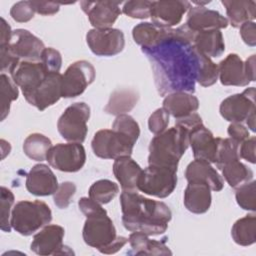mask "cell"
<instances>
[{"mask_svg":"<svg viewBox=\"0 0 256 256\" xmlns=\"http://www.w3.org/2000/svg\"><path fill=\"white\" fill-rule=\"evenodd\" d=\"M195 33L185 24L171 29L157 45L142 48L150 61L155 85L161 96L173 92L193 93L199 67V51L193 45Z\"/></svg>","mask_w":256,"mask_h":256,"instance_id":"obj_1","label":"cell"},{"mask_svg":"<svg viewBox=\"0 0 256 256\" xmlns=\"http://www.w3.org/2000/svg\"><path fill=\"white\" fill-rule=\"evenodd\" d=\"M123 226L132 232L150 235L163 234L172 218V212L162 201L146 198L136 191H123L120 195Z\"/></svg>","mask_w":256,"mask_h":256,"instance_id":"obj_2","label":"cell"},{"mask_svg":"<svg viewBox=\"0 0 256 256\" xmlns=\"http://www.w3.org/2000/svg\"><path fill=\"white\" fill-rule=\"evenodd\" d=\"M189 146V130L181 125L157 134L150 141L148 164L177 171L178 163Z\"/></svg>","mask_w":256,"mask_h":256,"instance_id":"obj_3","label":"cell"},{"mask_svg":"<svg viewBox=\"0 0 256 256\" xmlns=\"http://www.w3.org/2000/svg\"><path fill=\"white\" fill-rule=\"evenodd\" d=\"M52 220L50 207L43 201H19L12 209L11 226L23 236H29Z\"/></svg>","mask_w":256,"mask_h":256,"instance_id":"obj_4","label":"cell"},{"mask_svg":"<svg viewBox=\"0 0 256 256\" xmlns=\"http://www.w3.org/2000/svg\"><path fill=\"white\" fill-rule=\"evenodd\" d=\"M90 108L84 102H76L65 109L57 122L60 135L68 142L83 143L87 135Z\"/></svg>","mask_w":256,"mask_h":256,"instance_id":"obj_5","label":"cell"},{"mask_svg":"<svg viewBox=\"0 0 256 256\" xmlns=\"http://www.w3.org/2000/svg\"><path fill=\"white\" fill-rule=\"evenodd\" d=\"M135 142L113 129H102L94 134L91 147L94 154L102 159H117L130 156Z\"/></svg>","mask_w":256,"mask_h":256,"instance_id":"obj_6","label":"cell"},{"mask_svg":"<svg viewBox=\"0 0 256 256\" xmlns=\"http://www.w3.org/2000/svg\"><path fill=\"white\" fill-rule=\"evenodd\" d=\"M177 185V171L148 165L143 171L138 181L137 189L144 194L158 198L168 197Z\"/></svg>","mask_w":256,"mask_h":256,"instance_id":"obj_7","label":"cell"},{"mask_svg":"<svg viewBox=\"0 0 256 256\" xmlns=\"http://www.w3.org/2000/svg\"><path fill=\"white\" fill-rule=\"evenodd\" d=\"M82 236L87 245L96 248L103 254H106L108 248L117 238L115 226L107 213L86 217Z\"/></svg>","mask_w":256,"mask_h":256,"instance_id":"obj_8","label":"cell"},{"mask_svg":"<svg viewBox=\"0 0 256 256\" xmlns=\"http://www.w3.org/2000/svg\"><path fill=\"white\" fill-rule=\"evenodd\" d=\"M46 160L59 171L77 172L86 162L85 148L81 143H58L50 148Z\"/></svg>","mask_w":256,"mask_h":256,"instance_id":"obj_9","label":"cell"},{"mask_svg":"<svg viewBox=\"0 0 256 256\" xmlns=\"http://www.w3.org/2000/svg\"><path fill=\"white\" fill-rule=\"evenodd\" d=\"M95 68L86 60L72 63L62 75V97L74 98L81 95L95 79Z\"/></svg>","mask_w":256,"mask_h":256,"instance_id":"obj_10","label":"cell"},{"mask_svg":"<svg viewBox=\"0 0 256 256\" xmlns=\"http://www.w3.org/2000/svg\"><path fill=\"white\" fill-rule=\"evenodd\" d=\"M86 42L90 50L97 56H114L125 46L124 34L116 28L91 29L86 34Z\"/></svg>","mask_w":256,"mask_h":256,"instance_id":"obj_11","label":"cell"},{"mask_svg":"<svg viewBox=\"0 0 256 256\" xmlns=\"http://www.w3.org/2000/svg\"><path fill=\"white\" fill-rule=\"evenodd\" d=\"M3 46L19 61L39 62L45 49L44 43L26 29L12 31L9 43Z\"/></svg>","mask_w":256,"mask_h":256,"instance_id":"obj_12","label":"cell"},{"mask_svg":"<svg viewBox=\"0 0 256 256\" xmlns=\"http://www.w3.org/2000/svg\"><path fill=\"white\" fill-rule=\"evenodd\" d=\"M221 116L231 122L241 123L249 115L256 111L255 109V88L249 87L242 93L233 94L225 98L219 108Z\"/></svg>","mask_w":256,"mask_h":256,"instance_id":"obj_13","label":"cell"},{"mask_svg":"<svg viewBox=\"0 0 256 256\" xmlns=\"http://www.w3.org/2000/svg\"><path fill=\"white\" fill-rule=\"evenodd\" d=\"M118 1H81L80 5L95 29L111 28L121 14Z\"/></svg>","mask_w":256,"mask_h":256,"instance_id":"obj_14","label":"cell"},{"mask_svg":"<svg viewBox=\"0 0 256 256\" xmlns=\"http://www.w3.org/2000/svg\"><path fill=\"white\" fill-rule=\"evenodd\" d=\"M61 85L62 75L60 73H48L41 84L24 98L29 104L43 111L58 102L62 97Z\"/></svg>","mask_w":256,"mask_h":256,"instance_id":"obj_15","label":"cell"},{"mask_svg":"<svg viewBox=\"0 0 256 256\" xmlns=\"http://www.w3.org/2000/svg\"><path fill=\"white\" fill-rule=\"evenodd\" d=\"M65 230L62 226L52 224L46 225L43 229L34 235L31 250L38 255H57L66 254L67 246L63 245Z\"/></svg>","mask_w":256,"mask_h":256,"instance_id":"obj_16","label":"cell"},{"mask_svg":"<svg viewBox=\"0 0 256 256\" xmlns=\"http://www.w3.org/2000/svg\"><path fill=\"white\" fill-rule=\"evenodd\" d=\"M190 7L191 3L188 1H152L150 17L152 23L164 28H171L181 22L184 13L187 12Z\"/></svg>","mask_w":256,"mask_h":256,"instance_id":"obj_17","label":"cell"},{"mask_svg":"<svg viewBox=\"0 0 256 256\" xmlns=\"http://www.w3.org/2000/svg\"><path fill=\"white\" fill-rule=\"evenodd\" d=\"M10 74L15 84L21 88L23 96H26L41 84L48 73L40 61H20Z\"/></svg>","mask_w":256,"mask_h":256,"instance_id":"obj_18","label":"cell"},{"mask_svg":"<svg viewBox=\"0 0 256 256\" xmlns=\"http://www.w3.org/2000/svg\"><path fill=\"white\" fill-rule=\"evenodd\" d=\"M185 25L194 33H198L226 28L228 20L218 11L203 6H192L188 10Z\"/></svg>","mask_w":256,"mask_h":256,"instance_id":"obj_19","label":"cell"},{"mask_svg":"<svg viewBox=\"0 0 256 256\" xmlns=\"http://www.w3.org/2000/svg\"><path fill=\"white\" fill-rule=\"evenodd\" d=\"M219 137H214L212 132L203 124L198 125L189 132V145L195 159L215 163Z\"/></svg>","mask_w":256,"mask_h":256,"instance_id":"obj_20","label":"cell"},{"mask_svg":"<svg viewBox=\"0 0 256 256\" xmlns=\"http://www.w3.org/2000/svg\"><path fill=\"white\" fill-rule=\"evenodd\" d=\"M25 185L28 192L35 196L52 195L59 186L55 174L45 164H36L30 169Z\"/></svg>","mask_w":256,"mask_h":256,"instance_id":"obj_21","label":"cell"},{"mask_svg":"<svg viewBox=\"0 0 256 256\" xmlns=\"http://www.w3.org/2000/svg\"><path fill=\"white\" fill-rule=\"evenodd\" d=\"M218 77L225 86H246L250 83L240 56L229 54L218 65Z\"/></svg>","mask_w":256,"mask_h":256,"instance_id":"obj_22","label":"cell"},{"mask_svg":"<svg viewBox=\"0 0 256 256\" xmlns=\"http://www.w3.org/2000/svg\"><path fill=\"white\" fill-rule=\"evenodd\" d=\"M185 177L188 182L197 181L206 183L211 190L221 191L224 187L223 178L214 169L211 164L205 160L195 159L190 162L185 171Z\"/></svg>","mask_w":256,"mask_h":256,"instance_id":"obj_23","label":"cell"},{"mask_svg":"<svg viewBox=\"0 0 256 256\" xmlns=\"http://www.w3.org/2000/svg\"><path fill=\"white\" fill-rule=\"evenodd\" d=\"M142 168L130 156H122L115 159L113 173L120 183L123 191H136Z\"/></svg>","mask_w":256,"mask_h":256,"instance_id":"obj_24","label":"cell"},{"mask_svg":"<svg viewBox=\"0 0 256 256\" xmlns=\"http://www.w3.org/2000/svg\"><path fill=\"white\" fill-rule=\"evenodd\" d=\"M211 189L203 182L191 181L184 191V205L186 209L195 214L207 212L211 206Z\"/></svg>","mask_w":256,"mask_h":256,"instance_id":"obj_25","label":"cell"},{"mask_svg":"<svg viewBox=\"0 0 256 256\" xmlns=\"http://www.w3.org/2000/svg\"><path fill=\"white\" fill-rule=\"evenodd\" d=\"M163 108L177 120L195 113L199 108V100L191 93L173 92L164 98Z\"/></svg>","mask_w":256,"mask_h":256,"instance_id":"obj_26","label":"cell"},{"mask_svg":"<svg viewBox=\"0 0 256 256\" xmlns=\"http://www.w3.org/2000/svg\"><path fill=\"white\" fill-rule=\"evenodd\" d=\"M222 4L234 28H240L242 24L253 21L256 17V2L253 0H222Z\"/></svg>","mask_w":256,"mask_h":256,"instance_id":"obj_27","label":"cell"},{"mask_svg":"<svg viewBox=\"0 0 256 256\" xmlns=\"http://www.w3.org/2000/svg\"><path fill=\"white\" fill-rule=\"evenodd\" d=\"M132 254L136 255H171L172 251L165 245V239L157 241L150 239L147 234L135 231L128 238Z\"/></svg>","mask_w":256,"mask_h":256,"instance_id":"obj_28","label":"cell"},{"mask_svg":"<svg viewBox=\"0 0 256 256\" xmlns=\"http://www.w3.org/2000/svg\"><path fill=\"white\" fill-rule=\"evenodd\" d=\"M172 28H164L150 22H141L132 30L134 41L142 48H150L164 40Z\"/></svg>","mask_w":256,"mask_h":256,"instance_id":"obj_29","label":"cell"},{"mask_svg":"<svg viewBox=\"0 0 256 256\" xmlns=\"http://www.w3.org/2000/svg\"><path fill=\"white\" fill-rule=\"evenodd\" d=\"M194 47L205 56L219 57L225 50V43L220 30H209L195 33Z\"/></svg>","mask_w":256,"mask_h":256,"instance_id":"obj_30","label":"cell"},{"mask_svg":"<svg viewBox=\"0 0 256 256\" xmlns=\"http://www.w3.org/2000/svg\"><path fill=\"white\" fill-rule=\"evenodd\" d=\"M231 236L241 246H250L256 241V216L248 214L238 219L232 226Z\"/></svg>","mask_w":256,"mask_h":256,"instance_id":"obj_31","label":"cell"},{"mask_svg":"<svg viewBox=\"0 0 256 256\" xmlns=\"http://www.w3.org/2000/svg\"><path fill=\"white\" fill-rule=\"evenodd\" d=\"M226 182L232 188H237L244 183H247L253 178V171L240 162V159L233 160L222 166L220 169Z\"/></svg>","mask_w":256,"mask_h":256,"instance_id":"obj_32","label":"cell"},{"mask_svg":"<svg viewBox=\"0 0 256 256\" xmlns=\"http://www.w3.org/2000/svg\"><path fill=\"white\" fill-rule=\"evenodd\" d=\"M51 147V140L40 133L30 134L23 143V151L25 155L35 161L46 160L47 153Z\"/></svg>","mask_w":256,"mask_h":256,"instance_id":"obj_33","label":"cell"},{"mask_svg":"<svg viewBox=\"0 0 256 256\" xmlns=\"http://www.w3.org/2000/svg\"><path fill=\"white\" fill-rule=\"evenodd\" d=\"M137 100L138 95L132 90L115 91L105 107V112L117 116L124 114L133 109Z\"/></svg>","mask_w":256,"mask_h":256,"instance_id":"obj_34","label":"cell"},{"mask_svg":"<svg viewBox=\"0 0 256 256\" xmlns=\"http://www.w3.org/2000/svg\"><path fill=\"white\" fill-rule=\"evenodd\" d=\"M118 185L108 179H101L94 182L88 191L89 197L100 204L109 203L118 194Z\"/></svg>","mask_w":256,"mask_h":256,"instance_id":"obj_35","label":"cell"},{"mask_svg":"<svg viewBox=\"0 0 256 256\" xmlns=\"http://www.w3.org/2000/svg\"><path fill=\"white\" fill-rule=\"evenodd\" d=\"M1 83V121H3L10 112L11 102L16 100L19 95V91L15 82L5 73L0 76Z\"/></svg>","mask_w":256,"mask_h":256,"instance_id":"obj_36","label":"cell"},{"mask_svg":"<svg viewBox=\"0 0 256 256\" xmlns=\"http://www.w3.org/2000/svg\"><path fill=\"white\" fill-rule=\"evenodd\" d=\"M218 80V65L199 52V67L196 81L203 87H209Z\"/></svg>","mask_w":256,"mask_h":256,"instance_id":"obj_37","label":"cell"},{"mask_svg":"<svg viewBox=\"0 0 256 256\" xmlns=\"http://www.w3.org/2000/svg\"><path fill=\"white\" fill-rule=\"evenodd\" d=\"M239 144L233 141L230 138H220L218 141V148H217V155L215 164L218 169H221L223 165L226 163L240 159L238 153Z\"/></svg>","mask_w":256,"mask_h":256,"instance_id":"obj_38","label":"cell"},{"mask_svg":"<svg viewBox=\"0 0 256 256\" xmlns=\"http://www.w3.org/2000/svg\"><path fill=\"white\" fill-rule=\"evenodd\" d=\"M112 129L129 137L135 143L140 136V128L138 123L133 117L127 114L118 115L112 124Z\"/></svg>","mask_w":256,"mask_h":256,"instance_id":"obj_39","label":"cell"},{"mask_svg":"<svg viewBox=\"0 0 256 256\" xmlns=\"http://www.w3.org/2000/svg\"><path fill=\"white\" fill-rule=\"evenodd\" d=\"M255 181H249L237 187L235 198L237 204L244 210L255 211L256 210V200H255Z\"/></svg>","mask_w":256,"mask_h":256,"instance_id":"obj_40","label":"cell"},{"mask_svg":"<svg viewBox=\"0 0 256 256\" xmlns=\"http://www.w3.org/2000/svg\"><path fill=\"white\" fill-rule=\"evenodd\" d=\"M14 195L12 191L4 186L1 187V230L11 231V213L14 204Z\"/></svg>","mask_w":256,"mask_h":256,"instance_id":"obj_41","label":"cell"},{"mask_svg":"<svg viewBox=\"0 0 256 256\" xmlns=\"http://www.w3.org/2000/svg\"><path fill=\"white\" fill-rule=\"evenodd\" d=\"M152 1L146 0H131L123 5V13L131 18L146 19L150 17Z\"/></svg>","mask_w":256,"mask_h":256,"instance_id":"obj_42","label":"cell"},{"mask_svg":"<svg viewBox=\"0 0 256 256\" xmlns=\"http://www.w3.org/2000/svg\"><path fill=\"white\" fill-rule=\"evenodd\" d=\"M76 192V185L73 182L66 181L59 184L56 192L53 194V200L55 205L60 209L67 208L70 203L71 199Z\"/></svg>","mask_w":256,"mask_h":256,"instance_id":"obj_43","label":"cell"},{"mask_svg":"<svg viewBox=\"0 0 256 256\" xmlns=\"http://www.w3.org/2000/svg\"><path fill=\"white\" fill-rule=\"evenodd\" d=\"M40 62L47 73H59L62 65V57L59 51L48 47L43 50Z\"/></svg>","mask_w":256,"mask_h":256,"instance_id":"obj_44","label":"cell"},{"mask_svg":"<svg viewBox=\"0 0 256 256\" xmlns=\"http://www.w3.org/2000/svg\"><path fill=\"white\" fill-rule=\"evenodd\" d=\"M169 124V113L162 107L155 110L149 117L148 127L149 130L157 135L164 132Z\"/></svg>","mask_w":256,"mask_h":256,"instance_id":"obj_45","label":"cell"},{"mask_svg":"<svg viewBox=\"0 0 256 256\" xmlns=\"http://www.w3.org/2000/svg\"><path fill=\"white\" fill-rule=\"evenodd\" d=\"M34 9L31 1H19L10 9V15L16 22L24 23L30 21L34 17Z\"/></svg>","mask_w":256,"mask_h":256,"instance_id":"obj_46","label":"cell"},{"mask_svg":"<svg viewBox=\"0 0 256 256\" xmlns=\"http://www.w3.org/2000/svg\"><path fill=\"white\" fill-rule=\"evenodd\" d=\"M78 206L80 211L86 216H92L95 214H100V213H107V211L101 206L100 203L96 202L95 200H93L92 198H88V197H82L79 202H78Z\"/></svg>","mask_w":256,"mask_h":256,"instance_id":"obj_47","label":"cell"},{"mask_svg":"<svg viewBox=\"0 0 256 256\" xmlns=\"http://www.w3.org/2000/svg\"><path fill=\"white\" fill-rule=\"evenodd\" d=\"M255 144H256V138L254 136L243 141L238 148L239 157L254 164L256 162L255 161Z\"/></svg>","mask_w":256,"mask_h":256,"instance_id":"obj_48","label":"cell"},{"mask_svg":"<svg viewBox=\"0 0 256 256\" xmlns=\"http://www.w3.org/2000/svg\"><path fill=\"white\" fill-rule=\"evenodd\" d=\"M230 139H232L233 141H235L237 144H241L243 141H245L246 139L249 138V131L248 129L241 123H231L228 127L227 130Z\"/></svg>","mask_w":256,"mask_h":256,"instance_id":"obj_49","label":"cell"},{"mask_svg":"<svg viewBox=\"0 0 256 256\" xmlns=\"http://www.w3.org/2000/svg\"><path fill=\"white\" fill-rule=\"evenodd\" d=\"M240 35L242 40L249 46L256 45V25L254 21L245 22L240 26Z\"/></svg>","mask_w":256,"mask_h":256,"instance_id":"obj_50","label":"cell"},{"mask_svg":"<svg viewBox=\"0 0 256 256\" xmlns=\"http://www.w3.org/2000/svg\"><path fill=\"white\" fill-rule=\"evenodd\" d=\"M34 11L40 15H54L60 9V4L55 2H41L31 1Z\"/></svg>","mask_w":256,"mask_h":256,"instance_id":"obj_51","label":"cell"},{"mask_svg":"<svg viewBox=\"0 0 256 256\" xmlns=\"http://www.w3.org/2000/svg\"><path fill=\"white\" fill-rule=\"evenodd\" d=\"M12 30L9 24L5 21L4 18H1V33H0V46L7 45L11 39Z\"/></svg>","mask_w":256,"mask_h":256,"instance_id":"obj_52","label":"cell"},{"mask_svg":"<svg viewBox=\"0 0 256 256\" xmlns=\"http://www.w3.org/2000/svg\"><path fill=\"white\" fill-rule=\"evenodd\" d=\"M245 65V72L250 82L255 80V55H251L249 58L246 59L244 62Z\"/></svg>","mask_w":256,"mask_h":256,"instance_id":"obj_53","label":"cell"},{"mask_svg":"<svg viewBox=\"0 0 256 256\" xmlns=\"http://www.w3.org/2000/svg\"><path fill=\"white\" fill-rule=\"evenodd\" d=\"M246 122H247V125L248 127L251 129V131H255V112L251 113L249 115V117L246 119Z\"/></svg>","mask_w":256,"mask_h":256,"instance_id":"obj_54","label":"cell"}]
</instances>
